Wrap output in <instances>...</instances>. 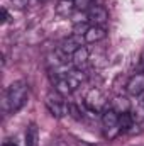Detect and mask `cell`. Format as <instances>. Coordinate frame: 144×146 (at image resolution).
<instances>
[{
  "label": "cell",
  "instance_id": "cell-1",
  "mask_svg": "<svg viewBox=\"0 0 144 146\" xmlns=\"http://www.w3.org/2000/svg\"><path fill=\"white\" fill-rule=\"evenodd\" d=\"M27 97H29V85H27V82H24V80L12 82L7 87L5 94H3V110L15 114L17 110H20L26 106Z\"/></svg>",
  "mask_w": 144,
  "mask_h": 146
},
{
  "label": "cell",
  "instance_id": "cell-2",
  "mask_svg": "<svg viewBox=\"0 0 144 146\" xmlns=\"http://www.w3.org/2000/svg\"><path fill=\"white\" fill-rule=\"evenodd\" d=\"M44 104L54 119H61L68 114V102L65 100V97H61L56 92H49L44 99Z\"/></svg>",
  "mask_w": 144,
  "mask_h": 146
},
{
  "label": "cell",
  "instance_id": "cell-3",
  "mask_svg": "<svg viewBox=\"0 0 144 146\" xmlns=\"http://www.w3.org/2000/svg\"><path fill=\"white\" fill-rule=\"evenodd\" d=\"M83 106L93 114H102L107 107V97L100 88H90L83 99Z\"/></svg>",
  "mask_w": 144,
  "mask_h": 146
},
{
  "label": "cell",
  "instance_id": "cell-4",
  "mask_svg": "<svg viewBox=\"0 0 144 146\" xmlns=\"http://www.w3.org/2000/svg\"><path fill=\"white\" fill-rule=\"evenodd\" d=\"M102 124H104V136L108 141H112L122 133L119 126V114H115L110 107L102 112Z\"/></svg>",
  "mask_w": 144,
  "mask_h": 146
},
{
  "label": "cell",
  "instance_id": "cell-5",
  "mask_svg": "<svg viewBox=\"0 0 144 146\" xmlns=\"http://www.w3.org/2000/svg\"><path fill=\"white\" fill-rule=\"evenodd\" d=\"M88 24L90 26H105L108 22V10L104 7V5H93L88 12Z\"/></svg>",
  "mask_w": 144,
  "mask_h": 146
},
{
  "label": "cell",
  "instance_id": "cell-6",
  "mask_svg": "<svg viewBox=\"0 0 144 146\" xmlns=\"http://www.w3.org/2000/svg\"><path fill=\"white\" fill-rule=\"evenodd\" d=\"M126 90H127V94L132 95V97H139L141 94H144V72L132 75V76L127 80Z\"/></svg>",
  "mask_w": 144,
  "mask_h": 146
},
{
  "label": "cell",
  "instance_id": "cell-7",
  "mask_svg": "<svg viewBox=\"0 0 144 146\" xmlns=\"http://www.w3.org/2000/svg\"><path fill=\"white\" fill-rule=\"evenodd\" d=\"M83 44H85V37H83V36H78V34H71L70 37H66V39H63V41H61L59 49H61L65 54L71 56L73 53H75L78 48H81Z\"/></svg>",
  "mask_w": 144,
  "mask_h": 146
},
{
  "label": "cell",
  "instance_id": "cell-8",
  "mask_svg": "<svg viewBox=\"0 0 144 146\" xmlns=\"http://www.w3.org/2000/svg\"><path fill=\"white\" fill-rule=\"evenodd\" d=\"M88 63H90V51H88V48H87V46L78 48V49L71 54L73 68H76V70H85Z\"/></svg>",
  "mask_w": 144,
  "mask_h": 146
},
{
  "label": "cell",
  "instance_id": "cell-9",
  "mask_svg": "<svg viewBox=\"0 0 144 146\" xmlns=\"http://www.w3.org/2000/svg\"><path fill=\"white\" fill-rule=\"evenodd\" d=\"M83 37H85L87 44H95V42H98V41L107 37V29L102 27V26H90Z\"/></svg>",
  "mask_w": 144,
  "mask_h": 146
},
{
  "label": "cell",
  "instance_id": "cell-10",
  "mask_svg": "<svg viewBox=\"0 0 144 146\" xmlns=\"http://www.w3.org/2000/svg\"><path fill=\"white\" fill-rule=\"evenodd\" d=\"M110 109L115 114H119V115L120 114H127V112H131V100L126 95H115L110 100Z\"/></svg>",
  "mask_w": 144,
  "mask_h": 146
},
{
  "label": "cell",
  "instance_id": "cell-11",
  "mask_svg": "<svg viewBox=\"0 0 144 146\" xmlns=\"http://www.w3.org/2000/svg\"><path fill=\"white\" fill-rule=\"evenodd\" d=\"M66 82L70 83V87H71V90H76L85 80H87V73L83 72V70H76V68H73L70 72L66 73Z\"/></svg>",
  "mask_w": 144,
  "mask_h": 146
},
{
  "label": "cell",
  "instance_id": "cell-12",
  "mask_svg": "<svg viewBox=\"0 0 144 146\" xmlns=\"http://www.w3.org/2000/svg\"><path fill=\"white\" fill-rule=\"evenodd\" d=\"M26 145L27 146H37L39 145V127L37 124L31 122L26 129Z\"/></svg>",
  "mask_w": 144,
  "mask_h": 146
},
{
  "label": "cell",
  "instance_id": "cell-13",
  "mask_svg": "<svg viewBox=\"0 0 144 146\" xmlns=\"http://www.w3.org/2000/svg\"><path fill=\"white\" fill-rule=\"evenodd\" d=\"M75 12V5L73 0H59L56 5V14L61 17H71V14Z\"/></svg>",
  "mask_w": 144,
  "mask_h": 146
},
{
  "label": "cell",
  "instance_id": "cell-14",
  "mask_svg": "<svg viewBox=\"0 0 144 146\" xmlns=\"http://www.w3.org/2000/svg\"><path fill=\"white\" fill-rule=\"evenodd\" d=\"M53 83H54V92H56V94H59L61 97H65V99H66V97H70V95H71L73 90H71V87H70V83L66 82V78H58V80H54Z\"/></svg>",
  "mask_w": 144,
  "mask_h": 146
},
{
  "label": "cell",
  "instance_id": "cell-15",
  "mask_svg": "<svg viewBox=\"0 0 144 146\" xmlns=\"http://www.w3.org/2000/svg\"><path fill=\"white\" fill-rule=\"evenodd\" d=\"M134 124H136V121H134V117H132L131 112L119 115V126H120V131H122V133H129V129H131Z\"/></svg>",
  "mask_w": 144,
  "mask_h": 146
},
{
  "label": "cell",
  "instance_id": "cell-16",
  "mask_svg": "<svg viewBox=\"0 0 144 146\" xmlns=\"http://www.w3.org/2000/svg\"><path fill=\"white\" fill-rule=\"evenodd\" d=\"M73 5H75V10L88 12L95 5V0H73Z\"/></svg>",
  "mask_w": 144,
  "mask_h": 146
},
{
  "label": "cell",
  "instance_id": "cell-17",
  "mask_svg": "<svg viewBox=\"0 0 144 146\" xmlns=\"http://www.w3.org/2000/svg\"><path fill=\"white\" fill-rule=\"evenodd\" d=\"M68 114L71 115L73 119H76V121H81L83 119V114L80 112V109H78V106H75V104H68Z\"/></svg>",
  "mask_w": 144,
  "mask_h": 146
},
{
  "label": "cell",
  "instance_id": "cell-18",
  "mask_svg": "<svg viewBox=\"0 0 144 146\" xmlns=\"http://www.w3.org/2000/svg\"><path fill=\"white\" fill-rule=\"evenodd\" d=\"M12 2L17 9H26V7L31 5V0H12Z\"/></svg>",
  "mask_w": 144,
  "mask_h": 146
},
{
  "label": "cell",
  "instance_id": "cell-19",
  "mask_svg": "<svg viewBox=\"0 0 144 146\" xmlns=\"http://www.w3.org/2000/svg\"><path fill=\"white\" fill-rule=\"evenodd\" d=\"M0 12H2V22H3V24H7V22H9V12H7V9H5V7H2V10H0Z\"/></svg>",
  "mask_w": 144,
  "mask_h": 146
},
{
  "label": "cell",
  "instance_id": "cell-20",
  "mask_svg": "<svg viewBox=\"0 0 144 146\" xmlns=\"http://www.w3.org/2000/svg\"><path fill=\"white\" fill-rule=\"evenodd\" d=\"M2 146H19V145H15V143H12V141H3Z\"/></svg>",
  "mask_w": 144,
  "mask_h": 146
},
{
  "label": "cell",
  "instance_id": "cell-21",
  "mask_svg": "<svg viewBox=\"0 0 144 146\" xmlns=\"http://www.w3.org/2000/svg\"><path fill=\"white\" fill-rule=\"evenodd\" d=\"M139 99H141V100H139V102H141V107H143V110H144V94L139 95Z\"/></svg>",
  "mask_w": 144,
  "mask_h": 146
},
{
  "label": "cell",
  "instance_id": "cell-22",
  "mask_svg": "<svg viewBox=\"0 0 144 146\" xmlns=\"http://www.w3.org/2000/svg\"><path fill=\"white\" fill-rule=\"evenodd\" d=\"M141 65L144 66V51H143V54H141Z\"/></svg>",
  "mask_w": 144,
  "mask_h": 146
},
{
  "label": "cell",
  "instance_id": "cell-23",
  "mask_svg": "<svg viewBox=\"0 0 144 146\" xmlns=\"http://www.w3.org/2000/svg\"><path fill=\"white\" fill-rule=\"evenodd\" d=\"M41 2H46V0H41Z\"/></svg>",
  "mask_w": 144,
  "mask_h": 146
}]
</instances>
